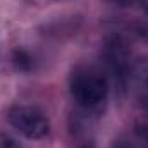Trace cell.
Returning <instances> with one entry per match:
<instances>
[{"label":"cell","instance_id":"cell-9","mask_svg":"<svg viewBox=\"0 0 148 148\" xmlns=\"http://www.w3.org/2000/svg\"><path fill=\"white\" fill-rule=\"evenodd\" d=\"M145 5H147V10H148V0H147V3H145Z\"/></svg>","mask_w":148,"mask_h":148},{"label":"cell","instance_id":"cell-5","mask_svg":"<svg viewBox=\"0 0 148 148\" xmlns=\"http://www.w3.org/2000/svg\"><path fill=\"white\" fill-rule=\"evenodd\" d=\"M29 60H31L29 55H26L24 52H16V64H17L19 69H28L29 64H31Z\"/></svg>","mask_w":148,"mask_h":148},{"label":"cell","instance_id":"cell-1","mask_svg":"<svg viewBox=\"0 0 148 148\" xmlns=\"http://www.w3.org/2000/svg\"><path fill=\"white\" fill-rule=\"evenodd\" d=\"M71 95L84 110L98 112L109 97V79L98 66L81 64L71 74Z\"/></svg>","mask_w":148,"mask_h":148},{"label":"cell","instance_id":"cell-4","mask_svg":"<svg viewBox=\"0 0 148 148\" xmlns=\"http://www.w3.org/2000/svg\"><path fill=\"white\" fill-rule=\"evenodd\" d=\"M134 134L136 138L148 148V117L147 119H140L134 126Z\"/></svg>","mask_w":148,"mask_h":148},{"label":"cell","instance_id":"cell-6","mask_svg":"<svg viewBox=\"0 0 148 148\" xmlns=\"http://www.w3.org/2000/svg\"><path fill=\"white\" fill-rule=\"evenodd\" d=\"M0 148H19V145L9 134H0Z\"/></svg>","mask_w":148,"mask_h":148},{"label":"cell","instance_id":"cell-3","mask_svg":"<svg viewBox=\"0 0 148 148\" xmlns=\"http://www.w3.org/2000/svg\"><path fill=\"white\" fill-rule=\"evenodd\" d=\"M136 95H138L140 103L148 109V73L140 77L138 86H136Z\"/></svg>","mask_w":148,"mask_h":148},{"label":"cell","instance_id":"cell-8","mask_svg":"<svg viewBox=\"0 0 148 148\" xmlns=\"http://www.w3.org/2000/svg\"><path fill=\"white\" fill-rule=\"evenodd\" d=\"M79 148H93L91 145H83V147H79Z\"/></svg>","mask_w":148,"mask_h":148},{"label":"cell","instance_id":"cell-2","mask_svg":"<svg viewBox=\"0 0 148 148\" xmlns=\"http://www.w3.org/2000/svg\"><path fill=\"white\" fill-rule=\"evenodd\" d=\"M10 126L29 140H40L48 134L50 122L45 112L31 105H16L7 112Z\"/></svg>","mask_w":148,"mask_h":148},{"label":"cell","instance_id":"cell-7","mask_svg":"<svg viewBox=\"0 0 148 148\" xmlns=\"http://www.w3.org/2000/svg\"><path fill=\"white\" fill-rule=\"evenodd\" d=\"M112 3L121 5V7H129V5H140V3H147V0H110Z\"/></svg>","mask_w":148,"mask_h":148}]
</instances>
